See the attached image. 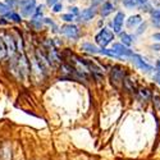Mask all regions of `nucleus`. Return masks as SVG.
Listing matches in <instances>:
<instances>
[{"instance_id":"nucleus-1","label":"nucleus","mask_w":160,"mask_h":160,"mask_svg":"<svg viewBox=\"0 0 160 160\" xmlns=\"http://www.w3.org/2000/svg\"><path fill=\"white\" fill-rule=\"evenodd\" d=\"M113 38H114V35H113V32L109 31L108 28H102V30L96 35V37H95L96 44L100 45L101 49L105 48L106 45H109V44L112 42Z\"/></svg>"},{"instance_id":"nucleus-11","label":"nucleus","mask_w":160,"mask_h":160,"mask_svg":"<svg viewBox=\"0 0 160 160\" xmlns=\"http://www.w3.org/2000/svg\"><path fill=\"white\" fill-rule=\"evenodd\" d=\"M151 18H152V23L160 27V10H154L151 13Z\"/></svg>"},{"instance_id":"nucleus-20","label":"nucleus","mask_w":160,"mask_h":160,"mask_svg":"<svg viewBox=\"0 0 160 160\" xmlns=\"http://www.w3.org/2000/svg\"><path fill=\"white\" fill-rule=\"evenodd\" d=\"M60 10H62V5H60V4H55V5H54V12L58 13V12H60Z\"/></svg>"},{"instance_id":"nucleus-26","label":"nucleus","mask_w":160,"mask_h":160,"mask_svg":"<svg viewBox=\"0 0 160 160\" xmlns=\"http://www.w3.org/2000/svg\"><path fill=\"white\" fill-rule=\"evenodd\" d=\"M95 2V4H98V3H100V2H102V0H94Z\"/></svg>"},{"instance_id":"nucleus-13","label":"nucleus","mask_w":160,"mask_h":160,"mask_svg":"<svg viewBox=\"0 0 160 160\" xmlns=\"http://www.w3.org/2000/svg\"><path fill=\"white\" fill-rule=\"evenodd\" d=\"M121 38H122V42L124 45H131L132 44V37L128 33H122L121 35Z\"/></svg>"},{"instance_id":"nucleus-6","label":"nucleus","mask_w":160,"mask_h":160,"mask_svg":"<svg viewBox=\"0 0 160 160\" xmlns=\"http://www.w3.org/2000/svg\"><path fill=\"white\" fill-rule=\"evenodd\" d=\"M123 21H124V14L123 13H117V16L113 19V28L115 32H121L122 27H123Z\"/></svg>"},{"instance_id":"nucleus-9","label":"nucleus","mask_w":160,"mask_h":160,"mask_svg":"<svg viewBox=\"0 0 160 160\" xmlns=\"http://www.w3.org/2000/svg\"><path fill=\"white\" fill-rule=\"evenodd\" d=\"M114 10V7H113V4L112 3H109V2H106V3H104V5H102V8H101V16L102 17H106V16H109L110 13Z\"/></svg>"},{"instance_id":"nucleus-17","label":"nucleus","mask_w":160,"mask_h":160,"mask_svg":"<svg viewBox=\"0 0 160 160\" xmlns=\"http://www.w3.org/2000/svg\"><path fill=\"white\" fill-rule=\"evenodd\" d=\"M8 18L12 19V21H14V22H21V17L18 14H16V13H9Z\"/></svg>"},{"instance_id":"nucleus-18","label":"nucleus","mask_w":160,"mask_h":160,"mask_svg":"<svg viewBox=\"0 0 160 160\" xmlns=\"http://www.w3.org/2000/svg\"><path fill=\"white\" fill-rule=\"evenodd\" d=\"M8 10H9V7H7V5L3 4V3H0V13H2V14H5Z\"/></svg>"},{"instance_id":"nucleus-2","label":"nucleus","mask_w":160,"mask_h":160,"mask_svg":"<svg viewBox=\"0 0 160 160\" xmlns=\"http://www.w3.org/2000/svg\"><path fill=\"white\" fill-rule=\"evenodd\" d=\"M110 79H112V85H114L115 87H121V85L124 81V69H122L119 65H115L112 69Z\"/></svg>"},{"instance_id":"nucleus-12","label":"nucleus","mask_w":160,"mask_h":160,"mask_svg":"<svg viewBox=\"0 0 160 160\" xmlns=\"http://www.w3.org/2000/svg\"><path fill=\"white\" fill-rule=\"evenodd\" d=\"M82 48H83V50H86L88 52H99V50H100V49H98L96 46L91 45V44H83Z\"/></svg>"},{"instance_id":"nucleus-7","label":"nucleus","mask_w":160,"mask_h":160,"mask_svg":"<svg viewBox=\"0 0 160 160\" xmlns=\"http://www.w3.org/2000/svg\"><path fill=\"white\" fill-rule=\"evenodd\" d=\"M63 33H65L68 37L71 38H78V28L73 24H67L62 28Z\"/></svg>"},{"instance_id":"nucleus-3","label":"nucleus","mask_w":160,"mask_h":160,"mask_svg":"<svg viewBox=\"0 0 160 160\" xmlns=\"http://www.w3.org/2000/svg\"><path fill=\"white\" fill-rule=\"evenodd\" d=\"M19 7L22 14L26 17H30L36 10V0H19Z\"/></svg>"},{"instance_id":"nucleus-24","label":"nucleus","mask_w":160,"mask_h":160,"mask_svg":"<svg viewBox=\"0 0 160 160\" xmlns=\"http://www.w3.org/2000/svg\"><path fill=\"white\" fill-rule=\"evenodd\" d=\"M154 38L155 40H159V41H160V33H155L154 35Z\"/></svg>"},{"instance_id":"nucleus-5","label":"nucleus","mask_w":160,"mask_h":160,"mask_svg":"<svg viewBox=\"0 0 160 160\" xmlns=\"http://www.w3.org/2000/svg\"><path fill=\"white\" fill-rule=\"evenodd\" d=\"M132 62L135 63L140 69H142V71H151V68H152L150 64H148V63H146L140 55H136V54H133V55H132Z\"/></svg>"},{"instance_id":"nucleus-23","label":"nucleus","mask_w":160,"mask_h":160,"mask_svg":"<svg viewBox=\"0 0 160 160\" xmlns=\"http://www.w3.org/2000/svg\"><path fill=\"white\" fill-rule=\"evenodd\" d=\"M74 13V14H78V10H77V8H71V13Z\"/></svg>"},{"instance_id":"nucleus-14","label":"nucleus","mask_w":160,"mask_h":160,"mask_svg":"<svg viewBox=\"0 0 160 160\" xmlns=\"http://www.w3.org/2000/svg\"><path fill=\"white\" fill-rule=\"evenodd\" d=\"M5 55H7V46L3 40L0 38V59H3Z\"/></svg>"},{"instance_id":"nucleus-4","label":"nucleus","mask_w":160,"mask_h":160,"mask_svg":"<svg viewBox=\"0 0 160 160\" xmlns=\"http://www.w3.org/2000/svg\"><path fill=\"white\" fill-rule=\"evenodd\" d=\"M118 57H132L133 52L132 50L127 49L126 46H123L122 44H114L113 45V49H112Z\"/></svg>"},{"instance_id":"nucleus-19","label":"nucleus","mask_w":160,"mask_h":160,"mask_svg":"<svg viewBox=\"0 0 160 160\" xmlns=\"http://www.w3.org/2000/svg\"><path fill=\"white\" fill-rule=\"evenodd\" d=\"M62 18H63L64 21H67V22H72V21L74 19L73 14H64V16H62Z\"/></svg>"},{"instance_id":"nucleus-22","label":"nucleus","mask_w":160,"mask_h":160,"mask_svg":"<svg viewBox=\"0 0 160 160\" xmlns=\"http://www.w3.org/2000/svg\"><path fill=\"white\" fill-rule=\"evenodd\" d=\"M155 81H156V82H158V83H159V85H160V73H159V74H156V76H155Z\"/></svg>"},{"instance_id":"nucleus-16","label":"nucleus","mask_w":160,"mask_h":160,"mask_svg":"<svg viewBox=\"0 0 160 160\" xmlns=\"http://www.w3.org/2000/svg\"><path fill=\"white\" fill-rule=\"evenodd\" d=\"M124 5L128 7V8H133V7H136L138 4V0H124Z\"/></svg>"},{"instance_id":"nucleus-10","label":"nucleus","mask_w":160,"mask_h":160,"mask_svg":"<svg viewBox=\"0 0 160 160\" xmlns=\"http://www.w3.org/2000/svg\"><path fill=\"white\" fill-rule=\"evenodd\" d=\"M141 22H142L141 16L136 14V16H132V17L128 19L127 24H128V27H135V26H137V24H138V23H141Z\"/></svg>"},{"instance_id":"nucleus-21","label":"nucleus","mask_w":160,"mask_h":160,"mask_svg":"<svg viewBox=\"0 0 160 160\" xmlns=\"http://www.w3.org/2000/svg\"><path fill=\"white\" fill-rule=\"evenodd\" d=\"M58 3V0H48V4L49 5H55Z\"/></svg>"},{"instance_id":"nucleus-8","label":"nucleus","mask_w":160,"mask_h":160,"mask_svg":"<svg viewBox=\"0 0 160 160\" xmlns=\"http://www.w3.org/2000/svg\"><path fill=\"white\" fill-rule=\"evenodd\" d=\"M94 16H95V10L90 8V9H85L82 12V14L79 16V18H81V21H90V19H92Z\"/></svg>"},{"instance_id":"nucleus-25","label":"nucleus","mask_w":160,"mask_h":160,"mask_svg":"<svg viewBox=\"0 0 160 160\" xmlns=\"http://www.w3.org/2000/svg\"><path fill=\"white\" fill-rule=\"evenodd\" d=\"M156 68H158V71H159V73H160V60L156 63Z\"/></svg>"},{"instance_id":"nucleus-15","label":"nucleus","mask_w":160,"mask_h":160,"mask_svg":"<svg viewBox=\"0 0 160 160\" xmlns=\"http://www.w3.org/2000/svg\"><path fill=\"white\" fill-rule=\"evenodd\" d=\"M140 95H141V98H142L143 100H149V99L151 98V94H150V91H149L148 88L141 90V91H140Z\"/></svg>"}]
</instances>
